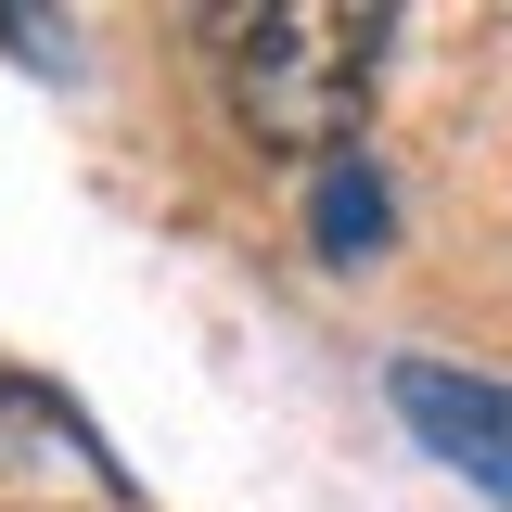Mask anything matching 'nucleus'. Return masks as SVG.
<instances>
[{"mask_svg": "<svg viewBox=\"0 0 512 512\" xmlns=\"http://www.w3.org/2000/svg\"><path fill=\"white\" fill-rule=\"evenodd\" d=\"M384 39L397 13L384 0H269V13H218V90L231 128L256 154H295V167H346L384 90Z\"/></svg>", "mask_w": 512, "mask_h": 512, "instance_id": "obj_1", "label": "nucleus"}, {"mask_svg": "<svg viewBox=\"0 0 512 512\" xmlns=\"http://www.w3.org/2000/svg\"><path fill=\"white\" fill-rule=\"evenodd\" d=\"M384 397H397V423L436 448L461 487L512 500V384H487V372H448V359H397V372H384Z\"/></svg>", "mask_w": 512, "mask_h": 512, "instance_id": "obj_2", "label": "nucleus"}, {"mask_svg": "<svg viewBox=\"0 0 512 512\" xmlns=\"http://www.w3.org/2000/svg\"><path fill=\"white\" fill-rule=\"evenodd\" d=\"M372 244H384V180H372V167H320V256L359 269Z\"/></svg>", "mask_w": 512, "mask_h": 512, "instance_id": "obj_3", "label": "nucleus"}]
</instances>
